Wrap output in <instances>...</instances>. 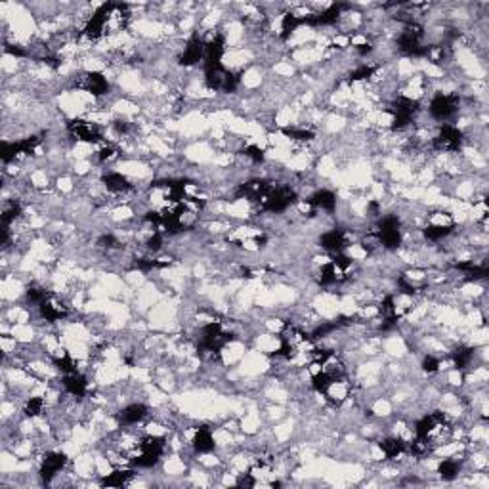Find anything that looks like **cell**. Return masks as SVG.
<instances>
[{"mask_svg": "<svg viewBox=\"0 0 489 489\" xmlns=\"http://www.w3.org/2000/svg\"><path fill=\"white\" fill-rule=\"evenodd\" d=\"M428 115L434 123L448 124L451 123L460 111V100L457 94L451 92H438L432 96L430 104H428Z\"/></svg>", "mask_w": 489, "mask_h": 489, "instance_id": "obj_1", "label": "cell"}, {"mask_svg": "<svg viewBox=\"0 0 489 489\" xmlns=\"http://www.w3.org/2000/svg\"><path fill=\"white\" fill-rule=\"evenodd\" d=\"M149 417V405L143 403V401H130L124 407H121L117 413H115V420L121 428L124 426H130L134 428L136 425L143 423L146 418Z\"/></svg>", "mask_w": 489, "mask_h": 489, "instance_id": "obj_2", "label": "cell"}, {"mask_svg": "<svg viewBox=\"0 0 489 489\" xmlns=\"http://www.w3.org/2000/svg\"><path fill=\"white\" fill-rule=\"evenodd\" d=\"M308 203L318 211V213L333 214L336 211V203H338V197L333 189L319 188L316 189L312 195H308Z\"/></svg>", "mask_w": 489, "mask_h": 489, "instance_id": "obj_3", "label": "cell"}, {"mask_svg": "<svg viewBox=\"0 0 489 489\" xmlns=\"http://www.w3.org/2000/svg\"><path fill=\"white\" fill-rule=\"evenodd\" d=\"M460 470H463V463L459 460L457 455H451V457H445L436 465V474L442 478L443 482H453L460 476Z\"/></svg>", "mask_w": 489, "mask_h": 489, "instance_id": "obj_4", "label": "cell"}]
</instances>
